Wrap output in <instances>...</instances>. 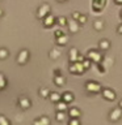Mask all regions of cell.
<instances>
[{"instance_id": "obj_1", "label": "cell", "mask_w": 122, "mask_h": 125, "mask_svg": "<svg viewBox=\"0 0 122 125\" xmlns=\"http://www.w3.org/2000/svg\"><path fill=\"white\" fill-rule=\"evenodd\" d=\"M121 116H122L121 108H116V109H113V111L110 112L109 119L112 120V121H117V120H120V119H121Z\"/></svg>"}, {"instance_id": "obj_2", "label": "cell", "mask_w": 122, "mask_h": 125, "mask_svg": "<svg viewBox=\"0 0 122 125\" xmlns=\"http://www.w3.org/2000/svg\"><path fill=\"white\" fill-rule=\"evenodd\" d=\"M102 96L108 100H114L116 99V93H114L112 89H105L104 91H102Z\"/></svg>"}, {"instance_id": "obj_3", "label": "cell", "mask_w": 122, "mask_h": 125, "mask_svg": "<svg viewBox=\"0 0 122 125\" xmlns=\"http://www.w3.org/2000/svg\"><path fill=\"white\" fill-rule=\"evenodd\" d=\"M87 89L91 90V91H98V90H100V85H98L97 82H88Z\"/></svg>"}, {"instance_id": "obj_4", "label": "cell", "mask_w": 122, "mask_h": 125, "mask_svg": "<svg viewBox=\"0 0 122 125\" xmlns=\"http://www.w3.org/2000/svg\"><path fill=\"white\" fill-rule=\"evenodd\" d=\"M89 57H92L94 61H98L101 59V55L97 52V51H89Z\"/></svg>"}, {"instance_id": "obj_5", "label": "cell", "mask_w": 122, "mask_h": 125, "mask_svg": "<svg viewBox=\"0 0 122 125\" xmlns=\"http://www.w3.org/2000/svg\"><path fill=\"white\" fill-rule=\"evenodd\" d=\"M102 27H104V22L100 21V20H97V21L94 22V29H96V30H101Z\"/></svg>"}, {"instance_id": "obj_6", "label": "cell", "mask_w": 122, "mask_h": 125, "mask_svg": "<svg viewBox=\"0 0 122 125\" xmlns=\"http://www.w3.org/2000/svg\"><path fill=\"white\" fill-rule=\"evenodd\" d=\"M100 48L108 50V48H109V42H108V41H101V42H100Z\"/></svg>"}, {"instance_id": "obj_7", "label": "cell", "mask_w": 122, "mask_h": 125, "mask_svg": "<svg viewBox=\"0 0 122 125\" xmlns=\"http://www.w3.org/2000/svg\"><path fill=\"white\" fill-rule=\"evenodd\" d=\"M53 20H54V18H53V17H51V16H50V17H49V18H47V20H46V22H45V25H46V26H50V25H53V22H54V21H53Z\"/></svg>"}, {"instance_id": "obj_8", "label": "cell", "mask_w": 122, "mask_h": 125, "mask_svg": "<svg viewBox=\"0 0 122 125\" xmlns=\"http://www.w3.org/2000/svg\"><path fill=\"white\" fill-rule=\"evenodd\" d=\"M70 23H71V27H72V33H75V31L77 30V25L74 23V22H70Z\"/></svg>"}, {"instance_id": "obj_9", "label": "cell", "mask_w": 122, "mask_h": 125, "mask_svg": "<svg viewBox=\"0 0 122 125\" xmlns=\"http://www.w3.org/2000/svg\"><path fill=\"white\" fill-rule=\"evenodd\" d=\"M71 113H72L74 117H77V116H79V111H77V109H72V111H71Z\"/></svg>"}, {"instance_id": "obj_10", "label": "cell", "mask_w": 122, "mask_h": 125, "mask_svg": "<svg viewBox=\"0 0 122 125\" xmlns=\"http://www.w3.org/2000/svg\"><path fill=\"white\" fill-rule=\"evenodd\" d=\"M59 23H61V25H64V23H66V18L61 17V18H59Z\"/></svg>"}, {"instance_id": "obj_11", "label": "cell", "mask_w": 122, "mask_h": 125, "mask_svg": "<svg viewBox=\"0 0 122 125\" xmlns=\"http://www.w3.org/2000/svg\"><path fill=\"white\" fill-rule=\"evenodd\" d=\"M79 21H80L81 23H84L85 22V17L84 16H79Z\"/></svg>"}, {"instance_id": "obj_12", "label": "cell", "mask_w": 122, "mask_h": 125, "mask_svg": "<svg viewBox=\"0 0 122 125\" xmlns=\"http://www.w3.org/2000/svg\"><path fill=\"white\" fill-rule=\"evenodd\" d=\"M118 33H120V34H122V25H120V26H118Z\"/></svg>"}, {"instance_id": "obj_13", "label": "cell", "mask_w": 122, "mask_h": 125, "mask_svg": "<svg viewBox=\"0 0 122 125\" xmlns=\"http://www.w3.org/2000/svg\"><path fill=\"white\" fill-rule=\"evenodd\" d=\"M71 125H79V123H77V121H72V123H71Z\"/></svg>"}, {"instance_id": "obj_14", "label": "cell", "mask_w": 122, "mask_h": 125, "mask_svg": "<svg viewBox=\"0 0 122 125\" xmlns=\"http://www.w3.org/2000/svg\"><path fill=\"white\" fill-rule=\"evenodd\" d=\"M114 1H116L117 4H122V0H114Z\"/></svg>"}, {"instance_id": "obj_15", "label": "cell", "mask_w": 122, "mask_h": 125, "mask_svg": "<svg viewBox=\"0 0 122 125\" xmlns=\"http://www.w3.org/2000/svg\"><path fill=\"white\" fill-rule=\"evenodd\" d=\"M120 108H122V100L120 102Z\"/></svg>"}, {"instance_id": "obj_16", "label": "cell", "mask_w": 122, "mask_h": 125, "mask_svg": "<svg viewBox=\"0 0 122 125\" xmlns=\"http://www.w3.org/2000/svg\"><path fill=\"white\" fill-rule=\"evenodd\" d=\"M59 1H64V0H59Z\"/></svg>"}, {"instance_id": "obj_17", "label": "cell", "mask_w": 122, "mask_h": 125, "mask_svg": "<svg viewBox=\"0 0 122 125\" xmlns=\"http://www.w3.org/2000/svg\"><path fill=\"white\" fill-rule=\"evenodd\" d=\"M121 17H122V12H121Z\"/></svg>"}]
</instances>
